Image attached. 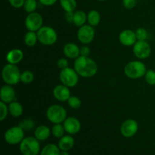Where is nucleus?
<instances>
[{
    "label": "nucleus",
    "mask_w": 155,
    "mask_h": 155,
    "mask_svg": "<svg viewBox=\"0 0 155 155\" xmlns=\"http://www.w3.org/2000/svg\"><path fill=\"white\" fill-rule=\"evenodd\" d=\"M74 69L80 77L90 78L98 72V65L91 58L80 55L75 59Z\"/></svg>",
    "instance_id": "1"
},
{
    "label": "nucleus",
    "mask_w": 155,
    "mask_h": 155,
    "mask_svg": "<svg viewBox=\"0 0 155 155\" xmlns=\"http://www.w3.org/2000/svg\"><path fill=\"white\" fill-rule=\"evenodd\" d=\"M145 64L140 61H133L127 64L124 68V74L128 78L133 80L142 78L145 77L147 72Z\"/></svg>",
    "instance_id": "2"
},
{
    "label": "nucleus",
    "mask_w": 155,
    "mask_h": 155,
    "mask_svg": "<svg viewBox=\"0 0 155 155\" xmlns=\"http://www.w3.org/2000/svg\"><path fill=\"white\" fill-rule=\"evenodd\" d=\"M21 71L16 64H8L3 68L2 71L3 81L10 86H15L21 82Z\"/></svg>",
    "instance_id": "3"
},
{
    "label": "nucleus",
    "mask_w": 155,
    "mask_h": 155,
    "mask_svg": "<svg viewBox=\"0 0 155 155\" xmlns=\"http://www.w3.org/2000/svg\"><path fill=\"white\" fill-rule=\"evenodd\" d=\"M20 151L23 155H38L40 153V144L36 137H27L20 143Z\"/></svg>",
    "instance_id": "4"
},
{
    "label": "nucleus",
    "mask_w": 155,
    "mask_h": 155,
    "mask_svg": "<svg viewBox=\"0 0 155 155\" xmlns=\"http://www.w3.org/2000/svg\"><path fill=\"white\" fill-rule=\"evenodd\" d=\"M46 117L53 124H62L67 119V110L63 106L52 104L47 109Z\"/></svg>",
    "instance_id": "5"
},
{
    "label": "nucleus",
    "mask_w": 155,
    "mask_h": 155,
    "mask_svg": "<svg viewBox=\"0 0 155 155\" xmlns=\"http://www.w3.org/2000/svg\"><path fill=\"white\" fill-rule=\"evenodd\" d=\"M38 42L44 45H51L57 42L58 34L54 29L48 26H42L37 32Z\"/></svg>",
    "instance_id": "6"
},
{
    "label": "nucleus",
    "mask_w": 155,
    "mask_h": 155,
    "mask_svg": "<svg viewBox=\"0 0 155 155\" xmlns=\"http://www.w3.org/2000/svg\"><path fill=\"white\" fill-rule=\"evenodd\" d=\"M79 74H77L75 69L71 68H67L61 70L59 74V79L62 84L65 85L68 87H74L77 85L79 82Z\"/></svg>",
    "instance_id": "7"
},
{
    "label": "nucleus",
    "mask_w": 155,
    "mask_h": 155,
    "mask_svg": "<svg viewBox=\"0 0 155 155\" xmlns=\"http://www.w3.org/2000/svg\"><path fill=\"white\" fill-rule=\"evenodd\" d=\"M4 139L9 145H18L24 139V130L19 126L12 127L5 132Z\"/></svg>",
    "instance_id": "8"
},
{
    "label": "nucleus",
    "mask_w": 155,
    "mask_h": 155,
    "mask_svg": "<svg viewBox=\"0 0 155 155\" xmlns=\"http://www.w3.org/2000/svg\"><path fill=\"white\" fill-rule=\"evenodd\" d=\"M42 16L37 12H32L26 17L25 27L28 31L37 32L42 27Z\"/></svg>",
    "instance_id": "9"
},
{
    "label": "nucleus",
    "mask_w": 155,
    "mask_h": 155,
    "mask_svg": "<svg viewBox=\"0 0 155 155\" xmlns=\"http://www.w3.org/2000/svg\"><path fill=\"white\" fill-rule=\"evenodd\" d=\"M95 31L92 26L85 24L79 28L77 31V39L80 42L87 45L91 43L95 38Z\"/></svg>",
    "instance_id": "10"
},
{
    "label": "nucleus",
    "mask_w": 155,
    "mask_h": 155,
    "mask_svg": "<svg viewBox=\"0 0 155 155\" xmlns=\"http://www.w3.org/2000/svg\"><path fill=\"white\" fill-rule=\"evenodd\" d=\"M133 53L139 59H145L151 55V48L146 40H137L133 45Z\"/></svg>",
    "instance_id": "11"
},
{
    "label": "nucleus",
    "mask_w": 155,
    "mask_h": 155,
    "mask_svg": "<svg viewBox=\"0 0 155 155\" xmlns=\"http://www.w3.org/2000/svg\"><path fill=\"white\" fill-rule=\"evenodd\" d=\"M139 124L137 121L133 119H128L123 123L120 127V133L126 138H131L137 133Z\"/></svg>",
    "instance_id": "12"
},
{
    "label": "nucleus",
    "mask_w": 155,
    "mask_h": 155,
    "mask_svg": "<svg viewBox=\"0 0 155 155\" xmlns=\"http://www.w3.org/2000/svg\"><path fill=\"white\" fill-rule=\"evenodd\" d=\"M65 131L69 135H75L81 130V124L77 118L69 117L63 123Z\"/></svg>",
    "instance_id": "13"
},
{
    "label": "nucleus",
    "mask_w": 155,
    "mask_h": 155,
    "mask_svg": "<svg viewBox=\"0 0 155 155\" xmlns=\"http://www.w3.org/2000/svg\"><path fill=\"white\" fill-rule=\"evenodd\" d=\"M119 41L125 46H132L137 42L136 32L132 30H124L119 34Z\"/></svg>",
    "instance_id": "14"
},
{
    "label": "nucleus",
    "mask_w": 155,
    "mask_h": 155,
    "mask_svg": "<svg viewBox=\"0 0 155 155\" xmlns=\"http://www.w3.org/2000/svg\"><path fill=\"white\" fill-rule=\"evenodd\" d=\"M1 101L6 104H10L12 101H16V92L12 86L6 84L3 86L0 90Z\"/></svg>",
    "instance_id": "15"
},
{
    "label": "nucleus",
    "mask_w": 155,
    "mask_h": 155,
    "mask_svg": "<svg viewBox=\"0 0 155 155\" xmlns=\"http://www.w3.org/2000/svg\"><path fill=\"white\" fill-rule=\"evenodd\" d=\"M53 95L54 98L60 101H68L70 97L71 96V91L69 87L65 85H58L53 89Z\"/></svg>",
    "instance_id": "16"
},
{
    "label": "nucleus",
    "mask_w": 155,
    "mask_h": 155,
    "mask_svg": "<svg viewBox=\"0 0 155 155\" xmlns=\"http://www.w3.org/2000/svg\"><path fill=\"white\" fill-rule=\"evenodd\" d=\"M80 48H79L78 45H76L73 42H68L65 44L63 48V52L64 55L68 58L70 59H76L80 56Z\"/></svg>",
    "instance_id": "17"
},
{
    "label": "nucleus",
    "mask_w": 155,
    "mask_h": 155,
    "mask_svg": "<svg viewBox=\"0 0 155 155\" xmlns=\"http://www.w3.org/2000/svg\"><path fill=\"white\" fill-rule=\"evenodd\" d=\"M24 58V53L21 49L14 48L10 50L6 54V61L8 64H18Z\"/></svg>",
    "instance_id": "18"
},
{
    "label": "nucleus",
    "mask_w": 155,
    "mask_h": 155,
    "mask_svg": "<svg viewBox=\"0 0 155 155\" xmlns=\"http://www.w3.org/2000/svg\"><path fill=\"white\" fill-rule=\"evenodd\" d=\"M51 131L47 126L40 125L36 129L34 132V137L39 141H45L49 138Z\"/></svg>",
    "instance_id": "19"
},
{
    "label": "nucleus",
    "mask_w": 155,
    "mask_h": 155,
    "mask_svg": "<svg viewBox=\"0 0 155 155\" xmlns=\"http://www.w3.org/2000/svg\"><path fill=\"white\" fill-rule=\"evenodd\" d=\"M74 139L71 135H67L64 136L60 139L58 142V146L61 149V151H68L74 147Z\"/></svg>",
    "instance_id": "20"
},
{
    "label": "nucleus",
    "mask_w": 155,
    "mask_h": 155,
    "mask_svg": "<svg viewBox=\"0 0 155 155\" xmlns=\"http://www.w3.org/2000/svg\"><path fill=\"white\" fill-rule=\"evenodd\" d=\"M8 110L11 116L14 117H19L23 114L24 108L18 101H15L9 104Z\"/></svg>",
    "instance_id": "21"
},
{
    "label": "nucleus",
    "mask_w": 155,
    "mask_h": 155,
    "mask_svg": "<svg viewBox=\"0 0 155 155\" xmlns=\"http://www.w3.org/2000/svg\"><path fill=\"white\" fill-rule=\"evenodd\" d=\"M87 21V15L83 11L78 10L74 12V23L77 27H82L85 25V23Z\"/></svg>",
    "instance_id": "22"
},
{
    "label": "nucleus",
    "mask_w": 155,
    "mask_h": 155,
    "mask_svg": "<svg viewBox=\"0 0 155 155\" xmlns=\"http://www.w3.org/2000/svg\"><path fill=\"white\" fill-rule=\"evenodd\" d=\"M87 21L92 27L98 26L101 21V15L98 11L91 10L87 15Z\"/></svg>",
    "instance_id": "23"
},
{
    "label": "nucleus",
    "mask_w": 155,
    "mask_h": 155,
    "mask_svg": "<svg viewBox=\"0 0 155 155\" xmlns=\"http://www.w3.org/2000/svg\"><path fill=\"white\" fill-rule=\"evenodd\" d=\"M60 153L61 149L58 146L54 144H48L42 148L40 155H60Z\"/></svg>",
    "instance_id": "24"
},
{
    "label": "nucleus",
    "mask_w": 155,
    "mask_h": 155,
    "mask_svg": "<svg viewBox=\"0 0 155 155\" xmlns=\"http://www.w3.org/2000/svg\"><path fill=\"white\" fill-rule=\"evenodd\" d=\"M38 42L37 33L33 31H28L24 35V42L29 47L34 46Z\"/></svg>",
    "instance_id": "25"
},
{
    "label": "nucleus",
    "mask_w": 155,
    "mask_h": 155,
    "mask_svg": "<svg viewBox=\"0 0 155 155\" xmlns=\"http://www.w3.org/2000/svg\"><path fill=\"white\" fill-rule=\"evenodd\" d=\"M60 5L65 12H74L77 8L76 0H60Z\"/></svg>",
    "instance_id": "26"
},
{
    "label": "nucleus",
    "mask_w": 155,
    "mask_h": 155,
    "mask_svg": "<svg viewBox=\"0 0 155 155\" xmlns=\"http://www.w3.org/2000/svg\"><path fill=\"white\" fill-rule=\"evenodd\" d=\"M65 132L66 131H65L64 125H61V124H54L52 129H51V134L57 139H61V137H63L64 136Z\"/></svg>",
    "instance_id": "27"
},
{
    "label": "nucleus",
    "mask_w": 155,
    "mask_h": 155,
    "mask_svg": "<svg viewBox=\"0 0 155 155\" xmlns=\"http://www.w3.org/2000/svg\"><path fill=\"white\" fill-rule=\"evenodd\" d=\"M21 128H22L24 131H28V130H31L34 128L35 123L34 121L30 118H26V119L23 120L18 124Z\"/></svg>",
    "instance_id": "28"
},
{
    "label": "nucleus",
    "mask_w": 155,
    "mask_h": 155,
    "mask_svg": "<svg viewBox=\"0 0 155 155\" xmlns=\"http://www.w3.org/2000/svg\"><path fill=\"white\" fill-rule=\"evenodd\" d=\"M23 7L27 13L30 14L35 12L36 9L37 8V2L36 0H25Z\"/></svg>",
    "instance_id": "29"
},
{
    "label": "nucleus",
    "mask_w": 155,
    "mask_h": 155,
    "mask_svg": "<svg viewBox=\"0 0 155 155\" xmlns=\"http://www.w3.org/2000/svg\"><path fill=\"white\" fill-rule=\"evenodd\" d=\"M34 80V75L30 71H25L21 73V82L24 84H30Z\"/></svg>",
    "instance_id": "30"
},
{
    "label": "nucleus",
    "mask_w": 155,
    "mask_h": 155,
    "mask_svg": "<svg viewBox=\"0 0 155 155\" xmlns=\"http://www.w3.org/2000/svg\"><path fill=\"white\" fill-rule=\"evenodd\" d=\"M68 104L71 108L73 109H78L81 107V100L75 95H71L68 100Z\"/></svg>",
    "instance_id": "31"
},
{
    "label": "nucleus",
    "mask_w": 155,
    "mask_h": 155,
    "mask_svg": "<svg viewBox=\"0 0 155 155\" xmlns=\"http://www.w3.org/2000/svg\"><path fill=\"white\" fill-rule=\"evenodd\" d=\"M145 81L148 85L154 86L155 85V71L154 70H148L145 75Z\"/></svg>",
    "instance_id": "32"
},
{
    "label": "nucleus",
    "mask_w": 155,
    "mask_h": 155,
    "mask_svg": "<svg viewBox=\"0 0 155 155\" xmlns=\"http://www.w3.org/2000/svg\"><path fill=\"white\" fill-rule=\"evenodd\" d=\"M135 32H136L137 40H146L148 39V33L143 27H139Z\"/></svg>",
    "instance_id": "33"
},
{
    "label": "nucleus",
    "mask_w": 155,
    "mask_h": 155,
    "mask_svg": "<svg viewBox=\"0 0 155 155\" xmlns=\"http://www.w3.org/2000/svg\"><path fill=\"white\" fill-rule=\"evenodd\" d=\"M9 114L8 107L6 105V103L0 101V120L3 121Z\"/></svg>",
    "instance_id": "34"
},
{
    "label": "nucleus",
    "mask_w": 155,
    "mask_h": 155,
    "mask_svg": "<svg viewBox=\"0 0 155 155\" xmlns=\"http://www.w3.org/2000/svg\"><path fill=\"white\" fill-rule=\"evenodd\" d=\"M137 0H123V5L127 9H133L136 7Z\"/></svg>",
    "instance_id": "35"
},
{
    "label": "nucleus",
    "mask_w": 155,
    "mask_h": 155,
    "mask_svg": "<svg viewBox=\"0 0 155 155\" xmlns=\"http://www.w3.org/2000/svg\"><path fill=\"white\" fill-rule=\"evenodd\" d=\"M68 61L67 60L64 58H59L57 61V65L58 68H60L61 70L65 69V68H68Z\"/></svg>",
    "instance_id": "36"
},
{
    "label": "nucleus",
    "mask_w": 155,
    "mask_h": 155,
    "mask_svg": "<svg viewBox=\"0 0 155 155\" xmlns=\"http://www.w3.org/2000/svg\"><path fill=\"white\" fill-rule=\"evenodd\" d=\"M11 5L15 8H20L23 7L25 2V0H8Z\"/></svg>",
    "instance_id": "37"
},
{
    "label": "nucleus",
    "mask_w": 155,
    "mask_h": 155,
    "mask_svg": "<svg viewBox=\"0 0 155 155\" xmlns=\"http://www.w3.org/2000/svg\"><path fill=\"white\" fill-rule=\"evenodd\" d=\"M80 55L81 56H86V57H89V54H90V48L87 45H83L80 48Z\"/></svg>",
    "instance_id": "38"
},
{
    "label": "nucleus",
    "mask_w": 155,
    "mask_h": 155,
    "mask_svg": "<svg viewBox=\"0 0 155 155\" xmlns=\"http://www.w3.org/2000/svg\"><path fill=\"white\" fill-rule=\"evenodd\" d=\"M74 12H65V20H66L68 23H73V21H74Z\"/></svg>",
    "instance_id": "39"
},
{
    "label": "nucleus",
    "mask_w": 155,
    "mask_h": 155,
    "mask_svg": "<svg viewBox=\"0 0 155 155\" xmlns=\"http://www.w3.org/2000/svg\"><path fill=\"white\" fill-rule=\"evenodd\" d=\"M42 5L45 6H51L57 2V0H39Z\"/></svg>",
    "instance_id": "40"
},
{
    "label": "nucleus",
    "mask_w": 155,
    "mask_h": 155,
    "mask_svg": "<svg viewBox=\"0 0 155 155\" xmlns=\"http://www.w3.org/2000/svg\"><path fill=\"white\" fill-rule=\"evenodd\" d=\"M60 155H70V154L67 151H61Z\"/></svg>",
    "instance_id": "41"
},
{
    "label": "nucleus",
    "mask_w": 155,
    "mask_h": 155,
    "mask_svg": "<svg viewBox=\"0 0 155 155\" xmlns=\"http://www.w3.org/2000/svg\"><path fill=\"white\" fill-rule=\"evenodd\" d=\"M98 1H100V2H104V1H106V0H98Z\"/></svg>",
    "instance_id": "42"
}]
</instances>
